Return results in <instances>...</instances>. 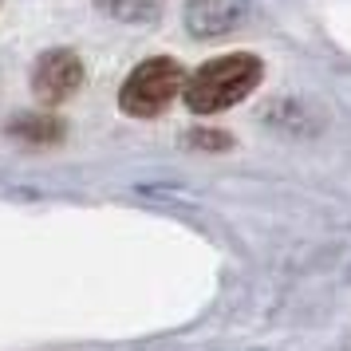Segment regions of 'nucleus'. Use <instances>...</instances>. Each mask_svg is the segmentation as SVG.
Instances as JSON below:
<instances>
[{"label":"nucleus","instance_id":"obj_2","mask_svg":"<svg viewBox=\"0 0 351 351\" xmlns=\"http://www.w3.org/2000/svg\"><path fill=\"white\" fill-rule=\"evenodd\" d=\"M178 91H186V75L182 67L170 60V56H154L138 64L127 75L123 91H119V107L134 119H150V114H162L170 103L178 99Z\"/></svg>","mask_w":351,"mask_h":351},{"label":"nucleus","instance_id":"obj_5","mask_svg":"<svg viewBox=\"0 0 351 351\" xmlns=\"http://www.w3.org/2000/svg\"><path fill=\"white\" fill-rule=\"evenodd\" d=\"M95 4L123 24H158L162 8H166V0H95Z\"/></svg>","mask_w":351,"mask_h":351},{"label":"nucleus","instance_id":"obj_7","mask_svg":"<svg viewBox=\"0 0 351 351\" xmlns=\"http://www.w3.org/2000/svg\"><path fill=\"white\" fill-rule=\"evenodd\" d=\"M193 146H217V150H225V146H229V138H225V134H217V130H197V134H193Z\"/></svg>","mask_w":351,"mask_h":351},{"label":"nucleus","instance_id":"obj_3","mask_svg":"<svg viewBox=\"0 0 351 351\" xmlns=\"http://www.w3.org/2000/svg\"><path fill=\"white\" fill-rule=\"evenodd\" d=\"M80 83H83V64L80 56L67 48L44 51L32 71V91L40 95V103H64L80 91Z\"/></svg>","mask_w":351,"mask_h":351},{"label":"nucleus","instance_id":"obj_6","mask_svg":"<svg viewBox=\"0 0 351 351\" xmlns=\"http://www.w3.org/2000/svg\"><path fill=\"white\" fill-rule=\"evenodd\" d=\"M12 134L16 138H28V143H56L64 127L56 123V119H44V114H24V119H12Z\"/></svg>","mask_w":351,"mask_h":351},{"label":"nucleus","instance_id":"obj_4","mask_svg":"<svg viewBox=\"0 0 351 351\" xmlns=\"http://www.w3.org/2000/svg\"><path fill=\"white\" fill-rule=\"evenodd\" d=\"M245 0H190L186 8V24L197 40L206 36H221V32H233L241 20H245Z\"/></svg>","mask_w":351,"mask_h":351},{"label":"nucleus","instance_id":"obj_1","mask_svg":"<svg viewBox=\"0 0 351 351\" xmlns=\"http://www.w3.org/2000/svg\"><path fill=\"white\" fill-rule=\"evenodd\" d=\"M261 60L249 51H229L209 60L206 67H197L186 80V107L197 114H217L225 107H233L261 83Z\"/></svg>","mask_w":351,"mask_h":351}]
</instances>
